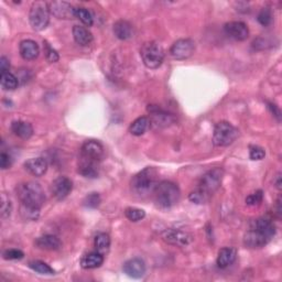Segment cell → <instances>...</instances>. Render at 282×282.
I'll list each match as a JSON object with an SVG mask.
<instances>
[{"label": "cell", "instance_id": "3957f363", "mask_svg": "<svg viewBox=\"0 0 282 282\" xmlns=\"http://www.w3.org/2000/svg\"><path fill=\"white\" fill-rule=\"evenodd\" d=\"M158 183V171L153 167H149L137 173L133 178L132 190L140 198L149 197L154 194Z\"/></svg>", "mask_w": 282, "mask_h": 282}, {"label": "cell", "instance_id": "83f0119b", "mask_svg": "<svg viewBox=\"0 0 282 282\" xmlns=\"http://www.w3.org/2000/svg\"><path fill=\"white\" fill-rule=\"evenodd\" d=\"M94 246L100 254H105L111 247V237L105 233H99L96 235L95 241H94Z\"/></svg>", "mask_w": 282, "mask_h": 282}, {"label": "cell", "instance_id": "2e32d148", "mask_svg": "<svg viewBox=\"0 0 282 282\" xmlns=\"http://www.w3.org/2000/svg\"><path fill=\"white\" fill-rule=\"evenodd\" d=\"M122 270L130 278L140 279L146 273V264L140 258H133L124 264Z\"/></svg>", "mask_w": 282, "mask_h": 282}, {"label": "cell", "instance_id": "7402d4cb", "mask_svg": "<svg viewBox=\"0 0 282 282\" xmlns=\"http://www.w3.org/2000/svg\"><path fill=\"white\" fill-rule=\"evenodd\" d=\"M236 257H237V250L235 248H231V247L222 248L219 251L218 266L221 269H225L235 263Z\"/></svg>", "mask_w": 282, "mask_h": 282}, {"label": "cell", "instance_id": "9a60e30c", "mask_svg": "<svg viewBox=\"0 0 282 282\" xmlns=\"http://www.w3.org/2000/svg\"><path fill=\"white\" fill-rule=\"evenodd\" d=\"M51 14L57 19H74L75 8L67 2H52L49 4Z\"/></svg>", "mask_w": 282, "mask_h": 282}, {"label": "cell", "instance_id": "5bb4252c", "mask_svg": "<svg viewBox=\"0 0 282 282\" xmlns=\"http://www.w3.org/2000/svg\"><path fill=\"white\" fill-rule=\"evenodd\" d=\"M226 34L237 41H245L249 37V29L242 21H230L224 26Z\"/></svg>", "mask_w": 282, "mask_h": 282}, {"label": "cell", "instance_id": "cb8c5ba5", "mask_svg": "<svg viewBox=\"0 0 282 282\" xmlns=\"http://www.w3.org/2000/svg\"><path fill=\"white\" fill-rule=\"evenodd\" d=\"M104 263V256L98 251L90 252V254L83 256L81 259V266L84 269H95L99 268Z\"/></svg>", "mask_w": 282, "mask_h": 282}, {"label": "cell", "instance_id": "8992f818", "mask_svg": "<svg viewBox=\"0 0 282 282\" xmlns=\"http://www.w3.org/2000/svg\"><path fill=\"white\" fill-rule=\"evenodd\" d=\"M50 8L46 2H34L29 12V21L33 30L42 31L48 27L50 21Z\"/></svg>", "mask_w": 282, "mask_h": 282}, {"label": "cell", "instance_id": "1f68e13d", "mask_svg": "<svg viewBox=\"0 0 282 282\" xmlns=\"http://www.w3.org/2000/svg\"><path fill=\"white\" fill-rule=\"evenodd\" d=\"M257 20H258V23L264 27H268L271 24L272 12H271L269 7H264V8L260 10V12L258 13Z\"/></svg>", "mask_w": 282, "mask_h": 282}, {"label": "cell", "instance_id": "6da1fadb", "mask_svg": "<svg viewBox=\"0 0 282 282\" xmlns=\"http://www.w3.org/2000/svg\"><path fill=\"white\" fill-rule=\"evenodd\" d=\"M276 235V227L268 219H257L251 222L249 229L244 236V244L248 248H263Z\"/></svg>", "mask_w": 282, "mask_h": 282}, {"label": "cell", "instance_id": "e0dca14e", "mask_svg": "<svg viewBox=\"0 0 282 282\" xmlns=\"http://www.w3.org/2000/svg\"><path fill=\"white\" fill-rule=\"evenodd\" d=\"M25 169L33 177H42L48 171V162L45 158H32L25 162Z\"/></svg>", "mask_w": 282, "mask_h": 282}, {"label": "cell", "instance_id": "f35d334b", "mask_svg": "<svg viewBox=\"0 0 282 282\" xmlns=\"http://www.w3.org/2000/svg\"><path fill=\"white\" fill-rule=\"evenodd\" d=\"M45 47H46V57H47V60L50 63H55V62L59 61L60 56H59V54H57V52L55 51V50H53L51 47H50L48 45V43H46Z\"/></svg>", "mask_w": 282, "mask_h": 282}, {"label": "cell", "instance_id": "4fadbf2b", "mask_svg": "<svg viewBox=\"0 0 282 282\" xmlns=\"http://www.w3.org/2000/svg\"><path fill=\"white\" fill-rule=\"evenodd\" d=\"M73 189V183L67 177H59L55 179L51 184V193L56 200H64L69 197V194Z\"/></svg>", "mask_w": 282, "mask_h": 282}, {"label": "cell", "instance_id": "9c48e42d", "mask_svg": "<svg viewBox=\"0 0 282 282\" xmlns=\"http://www.w3.org/2000/svg\"><path fill=\"white\" fill-rule=\"evenodd\" d=\"M195 42L191 39H180L173 43L170 54L176 60H185L194 53Z\"/></svg>", "mask_w": 282, "mask_h": 282}, {"label": "cell", "instance_id": "ba28073f", "mask_svg": "<svg viewBox=\"0 0 282 282\" xmlns=\"http://www.w3.org/2000/svg\"><path fill=\"white\" fill-rule=\"evenodd\" d=\"M223 178L224 170L222 168H214L212 170H209L200 180L198 189L201 190L204 194H206L208 198H211L221 187Z\"/></svg>", "mask_w": 282, "mask_h": 282}, {"label": "cell", "instance_id": "8fae6325", "mask_svg": "<svg viewBox=\"0 0 282 282\" xmlns=\"http://www.w3.org/2000/svg\"><path fill=\"white\" fill-rule=\"evenodd\" d=\"M162 240L170 245L178 246V247H185V246L192 243L193 237L189 233H185V231L170 228L163 231Z\"/></svg>", "mask_w": 282, "mask_h": 282}, {"label": "cell", "instance_id": "836d02e7", "mask_svg": "<svg viewBox=\"0 0 282 282\" xmlns=\"http://www.w3.org/2000/svg\"><path fill=\"white\" fill-rule=\"evenodd\" d=\"M263 200H264V192L262 190H258L255 193H252L246 198V204L249 206H258L263 203Z\"/></svg>", "mask_w": 282, "mask_h": 282}, {"label": "cell", "instance_id": "5b68a950", "mask_svg": "<svg viewBox=\"0 0 282 282\" xmlns=\"http://www.w3.org/2000/svg\"><path fill=\"white\" fill-rule=\"evenodd\" d=\"M140 55L143 64L148 69H158L164 60V50L158 42H146L140 49Z\"/></svg>", "mask_w": 282, "mask_h": 282}, {"label": "cell", "instance_id": "d4e9b609", "mask_svg": "<svg viewBox=\"0 0 282 282\" xmlns=\"http://www.w3.org/2000/svg\"><path fill=\"white\" fill-rule=\"evenodd\" d=\"M73 37L77 45L82 47L90 46L93 41V34L88 28L82 26H74L73 28Z\"/></svg>", "mask_w": 282, "mask_h": 282}, {"label": "cell", "instance_id": "ac0fdd59", "mask_svg": "<svg viewBox=\"0 0 282 282\" xmlns=\"http://www.w3.org/2000/svg\"><path fill=\"white\" fill-rule=\"evenodd\" d=\"M78 173L84 178L95 179L98 177L99 173V163L94 162L88 159L79 158L78 160Z\"/></svg>", "mask_w": 282, "mask_h": 282}, {"label": "cell", "instance_id": "d590c367", "mask_svg": "<svg viewBox=\"0 0 282 282\" xmlns=\"http://www.w3.org/2000/svg\"><path fill=\"white\" fill-rule=\"evenodd\" d=\"M265 156H266V153H265V150L262 147H258V146H251L250 147L249 157H250L251 160H254V161L263 160V159L265 158Z\"/></svg>", "mask_w": 282, "mask_h": 282}, {"label": "cell", "instance_id": "f546056e", "mask_svg": "<svg viewBox=\"0 0 282 282\" xmlns=\"http://www.w3.org/2000/svg\"><path fill=\"white\" fill-rule=\"evenodd\" d=\"M75 18L79 19L82 21V24H84L86 27H92L94 24V19L92 13L90 10L86 8H83V7H78V8H75Z\"/></svg>", "mask_w": 282, "mask_h": 282}, {"label": "cell", "instance_id": "44dd1931", "mask_svg": "<svg viewBox=\"0 0 282 282\" xmlns=\"http://www.w3.org/2000/svg\"><path fill=\"white\" fill-rule=\"evenodd\" d=\"M35 246L45 250H59L62 246L61 241L54 235H43L35 241Z\"/></svg>", "mask_w": 282, "mask_h": 282}, {"label": "cell", "instance_id": "603a6c76", "mask_svg": "<svg viewBox=\"0 0 282 282\" xmlns=\"http://www.w3.org/2000/svg\"><path fill=\"white\" fill-rule=\"evenodd\" d=\"M11 130L17 137L25 140L31 138V136L33 135V128L31 124H29V122H26L23 120L13 121L11 124Z\"/></svg>", "mask_w": 282, "mask_h": 282}, {"label": "cell", "instance_id": "ffe728a7", "mask_svg": "<svg viewBox=\"0 0 282 282\" xmlns=\"http://www.w3.org/2000/svg\"><path fill=\"white\" fill-rule=\"evenodd\" d=\"M113 30L116 38H118L119 40H122V41L132 39L135 33L133 25L126 20H118L117 23H115Z\"/></svg>", "mask_w": 282, "mask_h": 282}, {"label": "cell", "instance_id": "7bdbcfd3", "mask_svg": "<svg viewBox=\"0 0 282 282\" xmlns=\"http://www.w3.org/2000/svg\"><path fill=\"white\" fill-rule=\"evenodd\" d=\"M273 184L274 186L277 187L278 190H281V187H282V181H281V173H278V175L276 176V178H274L273 180Z\"/></svg>", "mask_w": 282, "mask_h": 282}, {"label": "cell", "instance_id": "8d00e7d4", "mask_svg": "<svg viewBox=\"0 0 282 282\" xmlns=\"http://www.w3.org/2000/svg\"><path fill=\"white\" fill-rule=\"evenodd\" d=\"M3 256L7 260H20L25 257V254L19 249H7Z\"/></svg>", "mask_w": 282, "mask_h": 282}, {"label": "cell", "instance_id": "30bf717a", "mask_svg": "<svg viewBox=\"0 0 282 282\" xmlns=\"http://www.w3.org/2000/svg\"><path fill=\"white\" fill-rule=\"evenodd\" d=\"M104 154L105 151L102 143L97 140H88L83 143L79 158H84L88 159V160L99 163L104 158Z\"/></svg>", "mask_w": 282, "mask_h": 282}, {"label": "cell", "instance_id": "d6986e66", "mask_svg": "<svg viewBox=\"0 0 282 282\" xmlns=\"http://www.w3.org/2000/svg\"><path fill=\"white\" fill-rule=\"evenodd\" d=\"M20 55L24 57L27 61L35 60L39 56L40 49L37 42L33 40H24L19 46Z\"/></svg>", "mask_w": 282, "mask_h": 282}, {"label": "cell", "instance_id": "f1b7e54d", "mask_svg": "<svg viewBox=\"0 0 282 282\" xmlns=\"http://www.w3.org/2000/svg\"><path fill=\"white\" fill-rule=\"evenodd\" d=\"M29 267H30L33 271L38 272L40 274H48V276H53V274H55V271L53 268H51L48 264L40 262V260L31 262L29 264Z\"/></svg>", "mask_w": 282, "mask_h": 282}, {"label": "cell", "instance_id": "7a4b0ae2", "mask_svg": "<svg viewBox=\"0 0 282 282\" xmlns=\"http://www.w3.org/2000/svg\"><path fill=\"white\" fill-rule=\"evenodd\" d=\"M17 197L21 204L29 208L40 209L46 202L45 191L39 183L25 182L18 185Z\"/></svg>", "mask_w": 282, "mask_h": 282}, {"label": "cell", "instance_id": "4316f807", "mask_svg": "<svg viewBox=\"0 0 282 282\" xmlns=\"http://www.w3.org/2000/svg\"><path fill=\"white\" fill-rule=\"evenodd\" d=\"M0 83H2V86L5 90L14 91L18 89L19 78H17L10 72H4V73H0Z\"/></svg>", "mask_w": 282, "mask_h": 282}, {"label": "cell", "instance_id": "ab89813d", "mask_svg": "<svg viewBox=\"0 0 282 282\" xmlns=\"http://www.w3.org/2000/svg\"><path fill=\"white\" fill-rule=\"evenodd\" d=\"M11 163H12V159L10 155H8L7 153L0 154V167H2L3 170L9 169L11 167Z\"/></svg>", "mask_w": 282, "mask_h": 282}, {"label": "cell", "instance_id": "4dcf8cb0", "mask_svg": "<svg viewBox=\"0 0 282 282\" xmlns=\"http://www.w3.org/2000/svg\"><path fill=\"white\" fill-rule=\"evenodd\" d=\"M125 215L126 218L132 221V222H139L144 219L146 216V212L143 209L140 208H136V207H127L125 209Z\"/></svg>", "mask_w": 282, "mask_h": 282}, {"label": "cell", "instance_id": "b9f144b4", "mask_svg": "<svg viewBox=\"0 0 282 282\" xmlns=\"http://www.w3.org/2000/svg\"><path fill=\"white\" fill-rule=\"evenodd\" d=\"M268 107H269L270 112L273 114L274 117H276L278 120H280L281 119V112H280L279 108L276 105H274V104H272V103H269Z\"/></svg>", "mask_w": 282, "mask_h": 282}, {"label": "cell", "instance_id": "d6a6232c", "mask_svg": "<svg viewBox=\"0 0 282 282\" xmlns=\"http://www.w3.org/2000/svg\"><path fill=\"white\" fill-rule=\"evenodd\" d=\"M102 199H100V195L98 193H91L86 197L83 201V205L88 208H96L99 206Z\"/></svg>", "mask_w": 282, "mask_h": 282}, {"label": "cell", "instance_id": "ee69618b", "mask_svg": "<svg viewBox=\"0 0 282 282\" xmlns=\"http://www.w3.org/2000/svg\"><path fill=\"white\" fill-rule=\"evenodd\" d=\"M281 198H279L278 199V201H277V214H278V218L280 219L281 218Z\"/></svg>", "mask_w": 282, "mask_h": 282}, {"label": "cell", "instance_id": "277c9868", "mask_svg": "<svg viewBox=\"0 0 282 282\" xmlns=\"http://www.w3.org/2000/svg\"><path fill=\"white\" fill-rule=\"evenodd\" d=\"M156 204L161 208H170L178 204L181 197L179 186L171 181H162L159 182L154 192Z\"/></svg>", "mask_w": 282, "mask_h": 282}, {"label": "cell", "instance_id": "74e56055", "mask_svg": "<svg viewBox=\"0 0 282 282\" xmlns=\"http://www.w3.org/2000/svg\"><path fill=\"white\" fill-rule=\"evenodd\" d=\"M11 202L9 199H7L5 194H3L2 198V215L3 218H8L11 213Z\"/></svg>", "mask_w": 282, "mask_h": 282}, {"label": "cell", "instance_id": "7c38bea8", "mask_svg": "<svg viewBox=\"0 0 282 282\" xmlns=\"http://www.w3.org/2000/svg\"><path fill=\"white\" fill-rule=\"evenodd\" d=\"M148 112L151 115V118H149L150 124H153L154 126H156L158 128L168 127L172 124L173 121H175V119H173V117H172V115L162 111L161 108H159L156 105H149Z\"/></svg>", "mask_w": 282, "mask_h": 282}, {"label": "cell", "instance_id": "52a82bcc", "mask_svg": "<svg viewBox=\"0 0 282 282\" xmlns=\"http://www.w3.org/2000/svg\"><path fill=\"white\" fill-rule=\"evenodd\" d=\"M240 132L227 121H221L215 126L213 134V143L216 147H228L237 138Z\"/></svg>", "mask_w": 282, "mask_h": 282}, {"label": "cell", "instance_id": "e575fe53", "mask_svg": "<svg viewBox=\"0 0 282 282\" xmlns=\"http://www.w3.org/2000/svg\"><path fill=\"white\" fill-rule=\"evenodd\" d=\"M208 199L209 198L207 197V195L204 194L203 192H202L199 189L194 190L189 195V200L192 202V203H195V204H204L208 201Z\"/></svg>", "mask_w": 282, "mask_h": 282}, {"label": "cell", "instance_id": "60d3db41", "mask_svg": "<svg viewBox=\"0 0 282 282\" xmlns=\"http://www.w3.org/2000/svg\"><path fill=\"white\" fill-rule=\"evenodd\" d=\"M10 69V63L9 60L7 57L3 56L0 59V73H4V72H9Z\"/></svg>", "mask_w": 282, "mask_h": 282}, {"label": "cell", "instance_id": "484cf974", "mask_svg": "<svg viewBox=\"0 0 282 282\" xmlns=\"http://www.w3.org/2000/svg\"><path fill=\"white\" fill-rule=\"evenodd\" d=\"M150 119L146 116L137 118L132 122V125L129 127V132L134 136H141L147 132L150 127Z\"/></svg>", "mask_w": 282, "mask_h": 282}]
</instances>
